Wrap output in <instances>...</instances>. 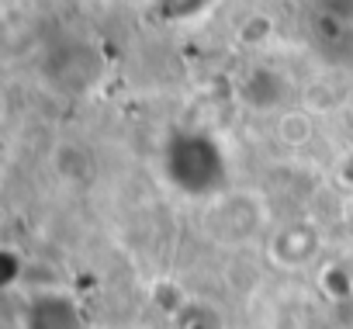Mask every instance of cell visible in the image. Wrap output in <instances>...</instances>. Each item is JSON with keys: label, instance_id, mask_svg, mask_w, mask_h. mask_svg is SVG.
Returning <instances> with one entry per match:
<instances>
[{"label": "cell", "instance_id": "cell-1", "mask_svg": "<svg viewBox=\"0 0 353 329\" xmlns=\"http://www.w3.org/2000/svg\"><path fill=\"white\" fill-rule=\"evenodd\" d=\"M25 329H83L73 301L66 298H42L25 315Z\"/></svg>", "mask_w": 353, "mask_h": 329}]
</instances>
